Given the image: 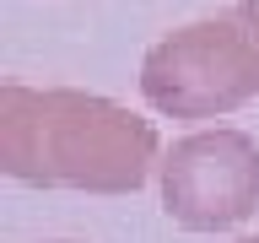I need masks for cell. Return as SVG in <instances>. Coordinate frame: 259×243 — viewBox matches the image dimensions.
<instances>
[{
	"label": "cell",
	"instance_id": "6da1fadb",
	"mask_svg": "<svg viewBox=\"0 0 259 243\" xmlns=\"http://www.w3.org/2000/svg\"><path fill=\"white\" fill-rule=\"evenodd\" d=\"M151 119L76 87H0V173L32 189L130 194L157 173Z\"/></svg>",
	"mask_w": 259,
	"mask_h": 243
},
{
	"label": "cell",
	"instance_id": "7a4b0ae2",
	"mask_svg": "<svg viewBox=\"0 0 259 243\" xmlns=\"http://www.w3.org/2000/svg\"><path fill=\"white\" fill-rule=\"evenodd\" d=\"M141 97L162 119H222L259 97V44L232 16L167 32L141 60Z\"/></svg>",
	"mask_w": 259,
	"mask_h": 243
},
{
	"label": "cell",
	"instance_id": "3957f363",
	"mask_svg": "<svg viewBox=\"0 0 259 243\" xmlns=\"http://www.w3.org/2000/svg\"><path fill=\"white\" fill-rule=\"evenodd\" d=\"M157 194L184 232L243 227L259 211V141L232 125L178 135L157 162Z\"/></svg>",
	"mask_w": 259,
	"mask_h": 243
},
{
	"label": "cell",
	"instance_id": "277c9868",
	"mask_svg": "<svg viewBox=\"0 0 259 243\" xmlns=\"http://www.w3.org/2000/svg\"><path fill=\"white\" fill-rule=\"evenodd\" d=\"M238 22L254 32V44H259V0H238Z\"/></svg>",
	"mask_w": 259,
	"mask_h": 243
},
{
	"label": "cell",
	"instance_id": "5b68a950",
	"mask_svg": "<svg viewBox=\"0 0 259 243\" xmlns=\"http://www.w3.org/2000/svg\"><path fill=\"white\" fill-rule=\"evenodd\" d=\"M238 243H259V232H254V238H238Z\"/></svg>",
	"mask_w": 259,
	"mask_h": 243
}]
</instances>
